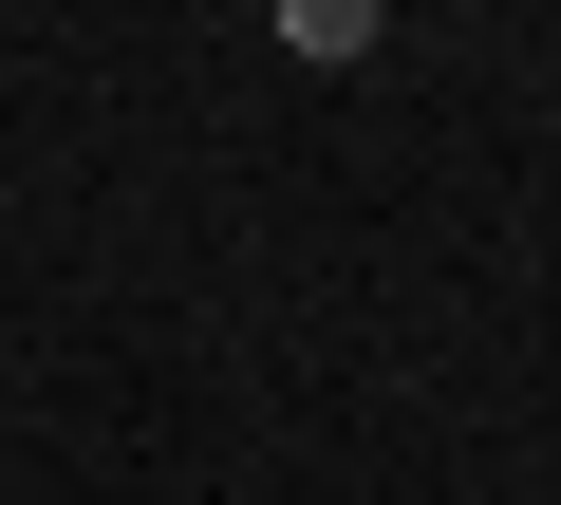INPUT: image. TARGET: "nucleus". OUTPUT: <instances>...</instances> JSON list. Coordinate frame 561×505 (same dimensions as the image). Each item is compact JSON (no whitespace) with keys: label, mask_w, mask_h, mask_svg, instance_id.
Returning <instances> with one entry per match:
<instances>
[{"label":"nucleus","mask_w":561,"mask_h":505,"mask_svg":"<svg viewBox=\"0 0 561 505\" xmlns=\"http://www.w3.org/2000/svg\"><path fill=\"white\" fill-rule=\"evenodd\" d=\"M280 57H319V76L375 57V0H280Z\"/></svg>","instance_id":"obj_1"}]
</instances>
